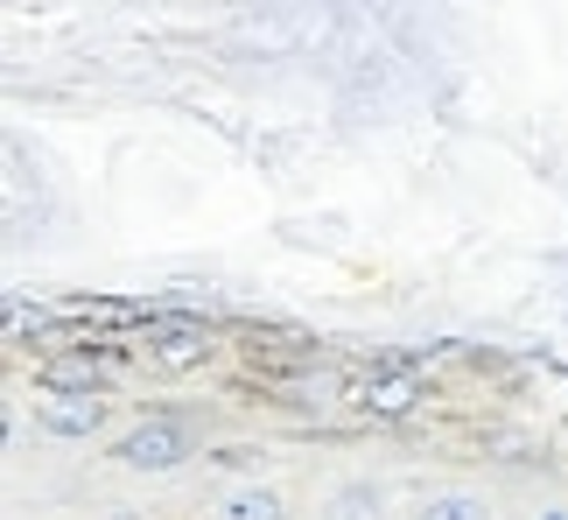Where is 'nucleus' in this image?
Here are the masks:
<instances>
[{
	"label": "nucleus",
	"instance_id": "obj_4",
	"mask_svg": "<svg viewBox=\"0 0 568 520\" xmlns=\"http://www.w3.org/2000/svg\"><path fill=\"white\" fill-rule=\"evenodd\" d=\"M217 520H281V492L239 486V492H225V500H217Z\"/></svg>",
	"mask_w": 568,
	"mask_h": 520
},
{
	"label": "nucleus",
	"instance_id": "obj_2",
	"mask_svg": "<svg viewBox=\"0 0 568 520\" xmlns=\"http://www.w3.org/2000/svg\"><path fill=\"white\" fill-rule=\"evenodd\" d=\"M36 429H42V437H63V443L99 437V429H105V394H84V387H71V394H42Z\"/></svg>",
	"mask_w": 568,
	"mask_h": 520
},
{
	"label": "nucleus",
	"instance_id": "obj_8",
	"mask_svg": "<svg viewBox=\"0 0 568 520\" xmlns=\"http://www.w3.org/2000/svg\"><path fill=\"white\" fill-rule=\"evenodd\" d=\"M113 520H148V513H113Z\"/></svg>",
	"mask_w": 568,
	"mask_h": 520
},
{
	"label": "nucleus",
	"instance_id": "obj_1",
	"mask_svg": "<svg viewBox=\"0 0 568 520\" xmlns=\"http://www.w3.org/2000/svg\"><path fill=\"white\" fill-rule=\"evenodd\" d=\"M190 450H196V429L169 416V422H141L134 437H120V443H113V458H120V464H134V471H176Z\"/></svg>",
	"mask_w": 568,
	"mask_h": 520
},
{
	"label": "nucleus",
	"instance_id": "obj_5",
	"mask_svg": "<svg viewBox=\"0 0 568 520\" xmlns=\"http://www.w3.org/2000/svg\"><path fill=\"white\" fill-rule=\"evenodd\" d=\"M422 520H491V507L477 500V492H435L422 507Z\"/></svg>",
	"mask_w": 568,
	"mask_h": 520
},
{
	"label": "nucleus",
	"instance_id": "obj_7",
	"mask_svg": "<svg viewBox=\"0 0 568 520\" xmlns=\"http://www.w3.org/2000/svg\"><path fill=\"white\" fill-rule=\"evenodd\" d=\"M365 513H379V492H373V486H352V492L337 500V520H365Z\"/></svg>",
	"mask_w": 568,
	"mask_h": 520
},
{
	"label": "nucleus",
	"instance_id": "obj_9",
	"mask_svg": "<svg viewBox=\"0 0 568 520\" xmlns=\"http://www.w3.org/2000/svg\"><path fill=\"white\" fill-rule=\"evenodd\" d=\"M540 520H568V513H540Z\"/></svg>",
	"mask_w": 568,
	"mask_h": 520
},
{
	"label": "nucleus",
	"instance_id": "obj_3",
	"mask_svg": "<svg viewBox=\"0 0 568 520\" xmlns=\"http://www.w3.org/2000/svg\"><path fill=\"white\" fill-rule=\"evenodd\" d=\"M358 401H365V416H386L393 422V416H407V408L422 401V373H373Z\"/></svg>",
	"mask_w": 568,
	"mask_h": 520
},
{
	"label": "nucleus",
	"instance_id": "obj_6",
	"mask_svg": "<svg viewBox=\"0 0 568 520\" xmlns=\"http://www.w3.org/2000/svg\"><path fill=\"white\" fill-rule=\"evenodd\" d=\"M281 394L323 408V401H337V380H331V373H295V380H281Z\"/></svg>",
	"mask_w": 568,
	"mask_h": 520
}]
</instances>
